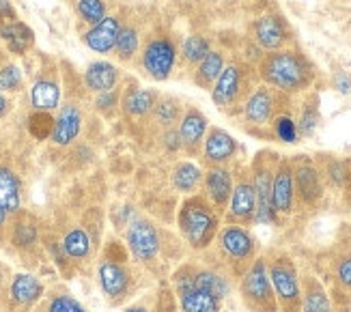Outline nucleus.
<instances>
[{"mask_svg": "<svg viewBox=\"0 0 351 312\" xmlns=\"http://www.w3.org/2000/svg\"><path fill=\"white\" fill-rule=\"evenodd\" d=\"M256 75L269 88L291 97L298 93H306L315 82L313 62L300 50H276L261 56L256 65Z\"/></svg>", "mask_w": 351, "mask_h": 312, "instance_id": "obj_1", "label": "nucleus"}, {"mask_svg": "<svg viewBox=\"0 0 351 312\" xmlns=\"http://www.w3.org/2000/svg\"><path fill=\"white\" fill-rule=\"evenodd\" d=\"M177 226L181 237L192 250H207L220 230V213L213 209L203 194H190L179 205Z\"/></svg>", "mask_w": 351, "mask_h": 312, "instance_id": "obj_2", "label": "nucleus"}, {"mask_svg": "<svg viewBox=\"0 0 351 312\" xmlns=\"http://www.w3.org/2000/svg\"><path fill=\"white\" fill-rule=\"evenodd\" d=\"M254 77H256V69H252L248 62H243V60L226 62L216 84L211 86L213 104L226 115L239 112L243 99H246L248 93L256 86Z\"/></svg>", "mask_w": 351, "mask_h": 312, "instance_id": "obj_3", "label": "nucleus"}, {"mask_svg": "<svg viewBox=\"0 0 351 312\" xmlns=\"http://www.w3.org/2000/svg\"><path fill=\"white\" fill-rule=\"evenodd\" d=\"M265 261L278 312H302V280L293 259L278 252Z\"/></svg>", "mask_w": 351, "mask_h": 312, "instance_id": "obj_4", "label": "nucleus"}, {"mask_svg": "<svg viewBox=\"0 0 351 312\" xmlns=\"http://www.w3.org/2000/svg\"><path fill=\"white\" fill-rule=\"evenodd\" d=\"M213 243H216L222 261L228 265V269L235 274H243L248 269V265L256 259V241L246 226L224 224L218 230Z\"/></svg>", "mask_w": 351, "mask_h": 312, "instance_id": "obj_5", "label": "nucleus"}, {"mask_svg": "<svg viewBox=\"0 0 351 312\" xmlns=\"http://www.w3.org/2000/svg\"><path fill=\"white\" fill-rule=\"evenodd\" d=\"M239 295L250 312H278V302L267 274V261L263 256L254 259L241 274Z\"/></svg>", "mask_w": 351, "mask_h": 312, "instance_id": "obj_6", "label": "nucleus"}, {"mask_svg": "<svg viewBox=\"0 0 351 312\" xmlns=\"http://www.w3.org/2000/svg\"><path fill=\"white\" fill-rule=\"evenodd\" d=\"M276 164H278L276 153L261 151L248 170L252 187H254V196H256V213H254L256 224L278 222V213L274 211V205H271V181H274V168H276Z\"/></svg>", "mask_w": 351, "mask_h": 312, "instance_id": "obj_7", "label": "nucleus"}, {"mask_svg": "<svg viewBox=\"0 0 351 312\" xmlns=\"http://www.w3.org/2000/svg\"><path fill=\"white\" fill-rule=\"evenodd\" d=\"M138 56H141L143 71L149 77H154L156 82H164L175 71L179 48L169 33H154L143 43Z\"/></svg>", "mask_w": 351, "mask_h": 312, "instance_id": "obj_8", "label": "nucleus"}, {"mask_svg": "<svg viewBox=\"0 0 351 312\" xmlns=\"http://www.w3.org/2000/svg\"><path fill=\"white\" fill-rule=\"evenodd\" d=\"M282 99H287V95H282V93L269 88L267 84H256L250 93L248 97L243 99L241 104V119L243 123H246L248 132H254L258 134V130L263 128H269L274 117H276L280 112V104Z\"/></svg>", "mask_w": 351, "mask_h": 312, "instance_id": "obj_9", "label": "nucleus"}, {"mask_svg": "<svg viewBox=\"0 0 351 312\" xmlns=\"http://www.w3.org/2000/svg\"><path fill=\"white\" fill-rule=\"evenodd\" d=\"M97 280L104 295L114 306L128 302L136 291V274L130 269L125 261L104 256L97 267Z\"/></svg>", "mask_w": 351, "mask_h": 312, "instance_id": "obj_10", "label": "nucleus"}, {"mask_svg": "<svg viewBox=\"0 0 351 312\" xmlns=\"http://www.w3.org/2000/svg\"><path fill=\"white\" fill-rule=\"evenodd\" d=\"M125 239L132 256L138 263H154L162 250V237L158 226L149 220V217H134L128 224Z\"/></svg>", "mask_w": 351, "mask_h": 312, "instance_id": "obj_11", "label": "nucleus"}, {"mask_svg": "<svg viewBox=\"0 0 351 312\" xmlns=\"http://www.w3.org/2000/svg\"><path fill=\"white\" fill-rule=\"evenodd\" d=\"M293 162V183H295V200L302 202L304 207H315L324 196V175L319 166L306 158V155H298Z\"/></svg>", "mask_w": 351, "mask_h": 312, "instance_id": "obj_12", "label": "nucleus"}, {"mask_svg": "<svg viewBox=\"0 0 351 312\" xmlns=\"http://www.w3.org/2000/svg\"><path fill=\"white\" fill-rule=\"evenodd\" d=\"M250 33H252V41L265 52L285 50L293 41L291 28H289L287 20L280 13H265L261 18H256L252 22Z\"/></svg>", "mask_w": 351, "mask_h": 312, "instance_id": "obj_13", "label": "nucleus"}, {"mask_svg": "<svg viewBox=\"0 0 351 312\" xmlns=\"http://www.w3.org/2000/svg\"><path fill=\"white\" fill-rule=\"evenodd\" d=\"M254 213H256V196L250 181V173H239L237 181L233 183V192H231V200L226 205L224 220L226 224L248 226L254 222Z\"/></svg>", "mask_w": 351, "mask_h": 312, "instance_id": "obj_14", "label": "nucleus"}, {"mask_svg": "<svg viewBox=\"0 0 351 312\" xmlns=\"http://www.w3.org/2000/svg\"><path fill=\"white\" fill-rule=\"evenodd\" d=\"M173 285H175V298H177L179 312H222V300L192 287L190 280L181 274V269L175 272Z\"/></svg>", "mask_w": 351, "mask_h": 312, "instance_id": "obj_15", "label": "nucleus"}, {"mask_svg": "<svg viewBox=\"0 0 351 312\" xmlns=\"http://www.w3.org/2000/svg\"><path fill=\"white\" fill-rule=\"evenodd\" d=\"M295 183H293V162L287 158H278L274 168L271 181V205L278 215H291L295 209Z\"/></svg>", "mask_w": 351, "mask_h": 312, "instance_id": "obj_16", "label": "nucleus"}, {"mask_svg": "<svg viewBox=\"0 0 351 312\" xmlns=\"http://www.w3.org/2000/svg\"><path fill=\"white\" fill-rule=\"evenodd\" d=\"M207 130H209V121L201 110H198V108H194V106L183 108V115L177 123V132L181 138V147L190 155V158L201 155Z\"/></svg>", "mask_w": 351, "mask_h": 312, "instance_id": "obj_17", "label": "nucleus"}, {"mask_svg": "<svg viewBox=\"0 0 351 312\" xmlns=\"http://www.w3.org/2000/svg\"><path fill=\"white\" fill-rule=\"evenodd\" d=\"M233 170L226 166H209L203 177V196L218 213L226 211L233 192Z\"/></svg>", "mask_w": 351, "mask_h": 312, "instance_id": "obj_18", "label": "nucleus"}, {"mask_svg": "<svg viewBox=\"0 0 351 312\" xmlns=\"http://www.w3.org/2000/svg\"><path fill=\"white\" fill-rule=\"evenodd\" d=\"M237 151L239 145L231 134L220 128H209L203 140L201 158L203 164L207 166H226L228 162H233L237 158Z\"/></svg>", "mask_w": 351, "mask_h": 312, "instance_id": "obj_19", "label": "nucleus"}, {"mask_svg": "<svg viewBox=\"0 0 351 312\" xmlns=\"http://www.w3.org/2000/svg\"><path fill=\"white\" fill-rule=\"evenodd\" d=\"M181 274L190 280L192 287L201 289L218 300H226L228 293H231V280L220 269L203 267V265H183Z\"/></svg>", "mask_w": 351, "mask_h": 312, "instance_id": "obj_20", "label": "nucleus"}, {"mask_svg": "<svg viewBox=\"0 0 351 312\" xmlns=\"http://www.w3.org/2000/svg\"><path fill=\"white\" fill-rule=\"evenodd\" d=\"M123 26V20L121 15H106L101 22H97L95 26H90L86 33H84V43L88 50H93L97 54H108L114 50L117 39H119V30Z\"/></svg>", "mask_w": 351, "mask_h": 312, "instance_id": "obj_21", "label": "nucleus"}, {"mask_svg": "<svg viewBox=\"0 0 351 312\" xmlns=\"http://www.w3.org/2000/svg\"><path fill=\"white\" fill-rule=\"evenodd\" d=\"M82 110L78 104H65L60 108L58 117L54 119V130H52V143L58 147H67L71 145L75 138H78L82 130Z\"/></svg>", "mask_w": 351, "mask_h": 312, "instance_id": "obj_22", "label": "nucleus"}, {"mask_svg": "<svg viewBox=\"0 0 351 312\" xmlns=\"http://www.w3.org/2000/svg\"><path fill=\"white\" fill-rule=\"evenodd\" d=\"M158 91L154 88H125L121 95V110L130 119H147L154 112V106L158 101Z\"/></svg>", "mask_w": 351, "mask_h": 312, "instance_id": "obj_23", "label": "nucleus"}, {"mask_svg": "<svg viewBox=\"0 0 351 312\" xmlns=\"http://www.w3.org/2000/svg\"><path fill=\"white\" fill-rule=\"evenodd\" d=\"M119 82H121V69L108 60L90 62L84 71V86L93 93L112 91L119 86Z\"/></svg>", "mask_w": 351, "mask_h": 312, "instance_id": "obj_24", "label": "nucleus"}, {"mask_svg": "<svg viewBox=\"0 0 351 312\" xmlns=\"http://www.w3.org/2000/svg\"><path fill=\"white\" fill-rule=\"evenodd\" d=\"M302 312H334L326 287L315 276H306L302 283Z\"/></svg>", "mask_w": 351, "mask_h": 312, "instance_id": "obj_25", "label": "nucleus"}, {"mask_svg": "<svg viewBox=\"0 0 351 312\" xmlns=\"http://www.w3.org/2000/svg\"><path fill=\"white\" fill-rule=\"evenodd\" d=\"M30 101H33L35 110L41 112H50L60 104V86L54 75H41L39 80L33 84L30 91Z\"/></svg>", "mask_w": 351, "mask_h": 312, "instance_id": "obj_26", "label": "nucleus"}, {"mask_svg": "<svg viewBox=\"0 0 351 312\" xmlns=\"http://www.w3.org/2000/svg\"><path fill=\"white\" fill-rule=\"evenodd\" d=\"M226 65V58L222 50H211L192 71V80L196 86H201L205 91H211V86L216 84V80L220 77L222 69Z\"/></svg>", "mask_w": 351, "mask_h": 312, "instance_id": "obj_27", "label": "nucleus"}, {"mask_svg": "<svg viewBox=\"0 0 351 312\" xmlns=\"http://www.w3.org/2000/svg\"><path fill=\"white\" fill-rule=\"evenodd\" d=\"M143 48V30L136 22H123L119 30V39L114 45V54L121 62H132L141 54Z\"/></svg>", "mask_w": 351, "mask_h": 312, "instance_id": "obj_28", "label": "nucleus"}, {"mask_svg": "<svg viewBox=\"0 0 351 312\" xmlns=\"http://www.w3.org/2000/svg\"><path fill=\"white\" fill-rule=\"evenodd\" d=\"M41 295H43V285L30 274H18L9 287V298L13 304H18V306L35 304Z\"/></svg>", "mask_w": 351, "mask_h": 312, "instance_id": "obj_29", "label": "nucleus"}, {"mask_svg": "<svg viewBox=\"0 0 351 312\" xmlns=\"http://www.w3.org/2000/svg\"><path fill=\"white\" fill-rule=\"evenodd\" d=\"M203 177L205 173L194 162H179L171 173V183L177 192L190 196L203 185Z\"/></svg>", "mask_w": 351, "mask_h": 312, "instance_id": "obj_30", "label": "nucleus"}, {"mask_svg": "<svg viewBox=\"0 0 351 312\" xmlns=\"http://www.w3.org/2000/svg\"><path fill=\"white\" fill-rule=\"evenodd\" d=\"M183 115V104L173 97V95H162L158 97L156 106H154V112H151V121H154L156 128L162 130H171V128H177V123Z\"/></svg>", "mask_w": 351, "mask_h": 312, "instance_id": "obj_31", "label": "nucleus"}, {"mask_svg": "<svg viewBox=\"0 0 351 312\" xmlns=\"http://www.w3.org/2000/svg\"><path fill=\"white\" fill-rule=\"evenodd\" d=\"M0 37L7 41V48L13 54H24L35 41V33L24 22H7L0 24Z\"/></svg>", "mask_w": 351, "mask_h": 312, "instance_id": "obj_32", "label": "nucleus"}, {"mask_svg": "<svg viewBox=\"0 0 351 312\" xmlns=\"http://www.w3.org/2000/svg\"><path fill=\"white\" fill-rule=\"evenodd\" d=\"M20 179L13 173L11 168L0 166V205L7 213H15L20 211Z\"/></svg>", "mask_w": 351, "mask_h": 312, "instance_id": "obj_33", "label": "nucleus"}, {"mask_svg": "<svg viewBox=\"0 0 351 312\" xmlns=\"http://www.w3.org/2000/svg\"><path fill=\"white\" fill-rule=\"evenodd\" d=\"M209 52H211V41H209V37L196 33V35H190V37L183 39L181 48H179V58H181V62L186 67H192L194 69Z\"/></svg>", "mask_w": 351, "mask_h": 312, "instance_id": "obj_34", "label": "nucleus"}, {"mask_svg": "<svg viewBox=\"0 0 351 312\" xmlns=\"http://www.w3.org/2000/svg\"><path fill=\"white\" fill-rule=\"evenodd\" d=\"M295 121H298L300 138H308V136L315 134V130L319 128V121H322V115H319V97H317V93H311V95L304 97L300 117Z\"/></svg>", "mask_w": 351, "mask_h": 312, "instance_id": "obj_35", "label": "nucleus"}, {"mask_svg": "<svg viewBox=\"0 0 351 312\" xmlns=\"http://www.w3.org/2000/svg\"><path fill=\"white\" fill-rule=\"evenodd\" d=\"M63 250H65V254H67V259H73V261H84V259H88V254H90V237H88V232L84 230V228H71L67 235H65V239H63Z\"/></svg>", "mask_w": 351, "mask_h": 312, "instance_id": "obj_36", "label": "nucleus"}, {"mask_svg": "<svg viewBox=\"0 0 351 312\" xmlns=\"http://www.w3.org/2000/svg\"><path fill=\"white\" fill-rule=\"evenodd\" d=\"M332 280L334 287L341 293V298H351V250H345L343 254L332 265Z\"/></svg>", "mask_w": 351, "mask_h": 312, "instance_id": "obj_37", "label": "nucleus"}, {"mask_svg": "<svg viewBox=\"0 0 351 312\" xmlns=\"http://www.w3.org/2000/svg\"><path fill=\"white\" fill-rule=\"evenodd\" d=\"M271 136L278 138L280 143L287 145H295L300 140V132H298V121L293 119V115H289L287 110H280L271 121Z\"/></svg>", "mask_w": 351, "mask_h": 312, "instance_id": "obj_38", "label": "nucleus"}, {"mask_svg": "<svg viewBox=\"0 0 351 312\" xmlns=\"http://www.w3.org/2000/svg\"><path fill=\"white\" fill-rule=\"evenodd\" d=\"M319 170H322L324 179H328L334 187H347V183L351 179V164L337 160V158L328 160L326 166L319 168Z\"/></svg>", "mask_w": 351, "mask_h": 312, "instance_id": "obj_39", "label": "nucleus"}, {"mask_svg": "<svg viewBox=\"0 0 351 312\" xmlns=\"http://www.w3.org/2000/svg\"><path fill=\"white\" fill-rule=\"evenodd\" d=\"M75 11H78L82 22L95 26L108 15L106 13L108 11V3H106V0H78V3H75Z\"/></svg>", "mask_w": 351, "mask_h": 312, "instance_id": "obj_40", "label": "nucleus"}, {"mask_svg": "<svg viewBox=\"0 0 351 312\" xmlns=\"http://www.w3.org/2000/svg\"><path fill=\"white\" fill-rule=\"evenodd\" d=\"M52 130H54V119L48 112L35 110V115L28 119V132L33 134V138H37V140L50 138Z\"/></svg>", "mask_w": 351, "mask_h": 312, "instance_id": "obj_41", "label": "nucleus"}, {"mask_svg": "<svg viewBox=\"0 0 351 312\" xmlns=\"http://www.w3.org/2000/svg\"><path fill=\"white\" fill-rule=\"evenodd\" d=\"M37 237H39L37 226L30 222H20L13 228V243L18 248H33L37 243Z\"/></svg>", "mask_w": 351, "mask_h": 312, "instance_id": "obj_42", "label": "nucleus"}, {"mask_svg": "<svg viewBox=\"0 0 351 312\" xmlns=\"http://www.w3.org/2000/svg\"><path fill=\"white\" fill-rule=\"evenodd\" d=\"M45 312H86V308L78 302L73 300L71 295H54V298L48 302V308Z\"/></svg>", "mask_w": 351, "mask_h": 312, "instance_id": "obj_43", "label": "nucleus"}, {"mask_svg": "<svg viewBox=\"0 0 351 312\" xmlns=\"http://www.w3.org/2000/svg\"><path fill=\"white\" fill-rule=\"evenodd\" d=\"M121 88H112V91H106V93H97V97H95V108L99 112H106V115H110L114 112L117 108H121Z\"/></svg>", "mask_w": 351, "mask_h": 312, "instance_id": "obj_44", "label": "nucleus"}, {"mask_svg": "<svg viewBox=\"0 0 351 312\" xmlns=\"http://www.w3.org/2000/svg\"><path fill=\"white\" fill-rule=\"evenodd\" d=\"M22 71L15 65H5L0 69V91H20Z\"/></svg>", "mask_w": 351, "mask_h": 312, "instance_id": "obj_45", "label": "nucleus"}, {"mask_svg": "<svg viewBox=\"0 0 351 312\" xmlns=\"http://www.w3.org/2000/svg\"><path fill=\"white\" fill-rule=\"evenodd\" d=\"M160 140H162V147L166 149V153H179L183 147H181V138H179V132L177 128H171V130H162L160 134Z\"/></svg>", "mask_w": 351, "mask_h": 312, "instance_id": "obj_46", "label": "nucleus"}, {"mask_svg": "<svg viewBox=\"0 0 351 312\" xmlns=\"http://www.w3.org/2000/svg\"><path fill=\"white\" fill-rule=\"evenodd\" d=\"M112 220L119 228H128V224L134 220V207L132 205H123L121 209H117V215H112Z\"/></svg>", "mask_w": 351, "mask_h": 312, "instance_id": "obj_47", "label": "nucleus"}, {"mask_svg": "<svg viewBox=\"0 0 351 312\" xmlns=\"http://www.w3.org/2000/svg\"><path fill=\"white\" fill-rule=\"evenodd\" d=\"M334 88H337L341 95H349L351 93V75L347 71H339L334 75Z\"/></svg>", "mask_w": 351, "mask_h": 312, "instance_id": "obj_48", "label": "nucleus"}, {"mask_svg": "<svg viewBox=\"0 0 351 312\" xmlns=\"http://www.w3.org/2000/svg\"><path fill=\"white\" fill-rule=\"evenodd\" d=\"M15 22V9L9 0H0V24Z\"/></svg>", "mask_w": 351, "mask_h": 312, "instance_id": "obj_49", "label": "nucleus"}, {"mask_svg": "<svg viewBox=\"0 0 351 312\" xmlns=\"http://www.w3.org/2000/svg\"><path fill=\"white\" fill-rule=\"evenodd\" d=\"M9 108H11V101L5 95H0V117H5L9 112Z\"/></svg>", "mask_w": 351, "mask_h": 312, "instance_id": "obj_50", "label": "nucleus"}, {"mask_svg": "<svg viewBox=\"0 0 351 312\" xmlns=\"http://www.w3.org/2000/svg\"><path fill=\"white\" fill-rule=\"evenodd\" d=\"M125 312H149L147 306H132V308H125Z\"/></svg>", "mask_w": 351, "mask_h": 312, "instance_id": "obj_51", "label": "nucleus"}, {"mask_svg": "<svg viewBox=\"0 0 351 312\" xmlns=\"http://www.w3.org/2000/svg\"><path fill=\"white\" fill-rule=\"evenodd\" d=\"M7 217H9V213L3 209V205H0V226H5V222H7Z\"/></svg>", "mask_w": 351, "mask_h": 312, "instance_id": "obj_52", "label": "nucleus"}, {"mask_svg": "<svg viewBox=\"0 0 351 312\" xmlns=\"http://www.w3.org/2000/svg\"><path fill=\"white\" fill-rule=\"evenodd\" d=\"M349 185H351V179H349V183H347V187H349Z\"/></svg>", "mask_w": 351, "mask_h": 312, "instance_id": "obj_53", "label": "nucleus"}]
</instances>
